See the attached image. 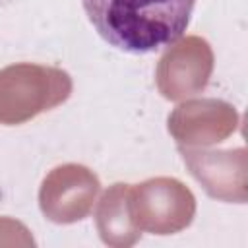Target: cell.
Segmentation results:
<instances>
[{
	"instance_id": "obj_1",
	"label": "cell",
	"mask_w": 248,
	"mask_h": 248,
	"mask_svg": "<svg viewBox=\"0 0 248 248\" xmlns=\"http://www.w3.org/2000/svg\"><path fill=\"white\" fill-rule=\"evenodd\" d=\"M95 33L126 54H151L188 29L196 0H79Z\"/></svg>"
},
{
	"instance_id": "obj_2",
	"label": "cell",
	"mask_w": 248,
	"mask_h": 248,
	"mask_svg": "<svg viewBox=\"0 0 248 248\" xmlns=\"http://www.w3.org/2000/svg\"><path fill=\"white\" fill-rule=\"evenodd\" d=\"M8 2H10V0H8Z\"/></svg>"
}]
</instances>
